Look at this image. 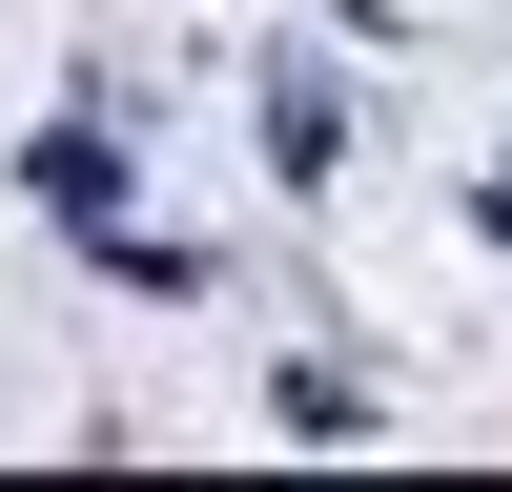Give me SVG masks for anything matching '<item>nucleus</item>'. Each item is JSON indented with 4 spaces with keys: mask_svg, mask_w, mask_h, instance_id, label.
<instances>
[{
    "mask_svg": "<svg viewBox=\"0 0 512 492\" xmlns=\"http://www.w3.org/2000/svg\"><path fill=\"white\" fill-rule=\"evenodd\" d=\"M21 185L62 205V246H82V267L123 246V144H103V123H41V164H21Z\"/></svg>",
    "mask_w": 512,
    "mask_h": 492,
    "instance_id": "1",
    "label": "nucleus"
},
{
    "mask_svg": "<svg viewBox=\"0 0 512 492\" xmlns=\"http://www.w3.org/2000/svg\"><path fill=\"white\" fill-rule=\"evenodd\" d=\"M267 164H287V185H328V164H349V103H328L308 62H267Z\"/></svg>",
    "mask_w": 512,
    "mask_h": 492,
    "instance_id": "2",
    "label": "nucleus"
},
{
    "mask_svg": "<svg viewBox=\"0 0 512 492\" xmlns=\"http://www.w3.org/2000/svg\"><path fill=\"white\" fill-rule=\"evenodd\" d=\"M472 226H492V246H512V164H492V185H472Z\"/></svg>",
    "mask_w": 512,
    "mask_h": 492,
    "instance_id": "3",
    "label": "nucleus"
}]
</instances>
